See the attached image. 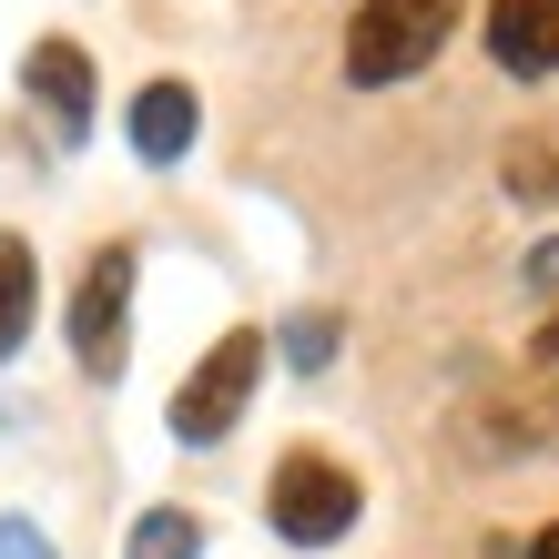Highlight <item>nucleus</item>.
I'll use <instances>...</instances> for the list:
<instances>
[{
    "label": "nucleus",
    "mask_w": 559,
    "mask_h": 559,
    "mask_svg": "<svg viewBox=\"0 0 559 559\" xmlns=\"http://www.w3.org/2000/svg\"><path fill=\"white\" fill-rule=\"evenodd\" d=\"M193 133H204V103H193V82H143L133 112H122V143H133L143 163H183Z\"/></svg>",
    "instance_id": "0eeeda50"
},
{
    "label": "nucleus",
    "mask_w": 559,
    "mask_h": 559,
    "mask_svg": "<svg viewBox=\"0 0 559 559\" xmlns=\"http://www.w3.org/2000/svg\"><path fill=\"white\" fill-rule=\"evenodd\" d=\"M499 183L519 193V204H559V112L519 122V133L499 143Z\"/></svg>",
    "instance_id": "6e6552de"
},
{
    "label": "nucleus",
    "mask_w": 559,
    "mask_h": 559,
    "mask_svg": "<svg viewBox=\"0 0 559 559\" xmlns=\"http://www.w3.org/2000/svg\"><path fill=\"white\" fill-rule=\"evenodd\" d=\"M21 92L51 112V143H61V153H72V143L92 133V51H82V41H61V31H51V41H31V61H21Z\"/></svg>",
    "instance_id": "39448f33"
},
{
    "label": "nucleus",
    "mask_w": 559,
    "mask_h": 559,
    "mask_svg": "<svg viewBox=\"0 0 559 559\" xmlns=\"http://www.w3.org/2000/svg\"><path fill=\"white\" fill-rule=\"evenodd\" d=\"M122 559H204V519L193 509H143L133 539H122Z\"/></svg>",
    "instance_id": "9d476101"
},
{
    "label": "nucleus",
    "mask_w": 559,
    "mask_h": 559,
    "mask_svg": "<svg viewBox=\"0 0 559 559\" xmlns=\"http://www.w3.org/2000/svg\"><path fill=\"white\" fill-rule=\"evenodd\" d=\"M254 377H265V336L254 325H235V336H214V356L174 386V438L183 448H214L235 438V417L254 407Z\"/></svg>",
    "instance_id": "20e7f679"
},
{
    "label": "nucleus",
    "mask_w": 559,
    "mask_h": 559,
    "mask_svg": "<svg viewBox=\"0 0 559 559\" xmlns=\"http://www.w3.org/2000/svg\"><path fill=\"white\" fill-rule=\"evenodd\" d=\"M0 559H61L51 530H31V519H0Z\"/></svg>",
    "instance_id": "f8f14e48"
},
{
    "label": "nucleus",
    "mask_w": 559,
    "mask_h": 559,
    "mask_svg": "<svg viewBox=\"0 0 559 559\" xmlns=\"http://www.w3.org/2000/svg\"><path fill=\"white\" fill-rule=\"evenodd\" d=\"M448 31H457V0H356V21H346V82L356 92L417 82L427 61L448 51Z\"/></svg>",
    "instance_id": "f257e3e1"
},
{
    "label": "nucleus",
    "mask_w": 559,
    "mask_h": 559,
    "mask_svg": "<svg viewBox=\"0 0 559 559\" xmlns=\"http://www.w3.org/2000/svg\"><path fill=\"white\" fill-rule=\"evenodd\" d=\"M488 61L519 82H549L559 72V0H488Z\"/></svg>",
    "instance_id": "423d86ee"
},
{
    "label": "nucleus",
    "mask_w": 559,
    "mask_h": 559,
    "mask_svg": "<svg viewBox=\"0 0 559 559\" xmlns=\"http://www.w3.org/2000/svg\"><path fill=\"white\" fill-rule=\"evenodd\" d=\"M31 316H41V254L21 235H0V367L31 346Z\"/></svg>",
    "instance_id": "1a4fd4ad"
},
{
    "label": "nucleus",
    "mask_w": 559,
    "mask_h": 559,
    "mask_svg": "<svg viewBox=\"0 0 559 559\" xmlns=\"http://www.w3.org/2000/svg\"><path fill=\"white\" fill-rule=\"evenodd\" d=\"M539 356H549V367H559V306H549V325H539Z\"/></svg>",
    "instance_id": "4468645a"
},
{
    "label": "nucleus",
    "mask_w": 559,
    "mask_h": 559,
    "mask_svg": "<svg viewBox=\"0 0 559 559\" xmlns=\"http://www.w3.org/2000/svg\"><path fill=\"white\" fill-rule=\"evenodd\" d=\"M122 356H133V245H103L72 285V367L92 386H112Z\"/></svg>",
    "instance_id": "7ed1b4c3"
},
{
    "label": "nucleus",
    "mask_w": 559,
    "mask_h": 559,
    "mask_svg": "<svg viewBox=\"0 0 559 559\" xmlns=\"http://www.w3.org/2000/svg\"><path fill=\"white\" fill-rule=\"evenodd\" d=\"M265 519H275V539H285V549H336L356 519H367V488H356L346 457H325V448H285V457H275V478H265Z\"/></svg>",
    "instance_id": "f03ea898"
},
{
    "label": "nucleus",
    "mask_w": 559,
    "mask_h": 559,
    "mask_svg": "<svg viewBox=\"0 0 559 559\" xmlns=\"http://www.w3.org/2000/svg\"><path fill=\"white\" fill-rule=\"evenodd\" d=\"M275 356H285L295 377H316V367H336V316H325V306H306V316H285V325H275Z\"/></svg>",
    "instance_id": "9b49d317"
},
{
    "label": "nucleus",
    "mask_w": 559,
    "mask_h": 559,
    "mask_svg": "<svg viewBox=\"0 0 559 559\" xmlns=\"http://www.w3.org/2000/svg\"><path fill=\"white\" fill-rule=\"evenodd\" d=\"M519 559H559V519H549V530H539L530 549H519Z\"/></svg>",
    "instance_id": "ddd939ff"
}]
</instances>
